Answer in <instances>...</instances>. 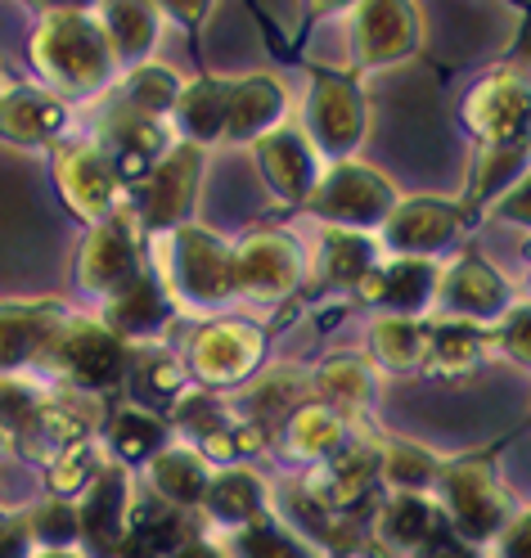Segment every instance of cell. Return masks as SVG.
Instances as JSON below:
<instances>
[{"label":"cell","instance_id":"4dcf8cb0","mask_svg":"<svg viewBox=\"0 0 531 558\" xmlns=\"http://www.w3.org/2000/svg\"><path fill=\"white\" fill-rule=\"evenodd\" d=\"M289 446L306 460H329L342 446V418L329 405H302L289 418Z\"/></svg>","mask_w":531,"mask_h":558},{"label":"cell","instance_id":"d6986e66","mask_svg":"<svg viewBox=\"0 0 531 558\" xmlns=\"http://www.w3.org/2000/svg\"><path fill=\"white\" fill-rule=\"evenodd\" d=\"M414 46V10L410 5H361L357 10V54L361 63L378 68L401 59Z\"/></svg>","mask_w":531,"mask_h":558},{"label":"cell","instance_id":"ab89813d","mask_svg":"<svg viewBox=\"0 0 531 558\" xmlns=\"http://www.w3.org/2000/svg\"><path fill=\"white\" fill-rule=\"evenodd\" d=\"M500 558H531V513L500 532Z\"/></svg>","mask_w":531,"mask_h":558},{"label":"cell","instance_id":"ac0fdd59","mask_svg":"<svg viewBox=\"0 0 531 558\" xmlns=\"http://www.w3.org/2000/svg\"><path fill=\"white\" fill-rule=\"evenodd\" d=\"M383 230L401 253H437L459 230V213L442 198H410V203L393 207V217L383 221Z\"/></svg>","mask_w":531,"mask_h":558},{"label":"cell","instance_id":"5b68a950","mask_svg":"<svg viewBox=\"0 0 531 558\" xmlns=\"http://www.w3.org/2000/svg\"><path fill=\"white\" fill-rule=\"evenodd\" d=\"M50 361L77 383V388H118L122 374H126V352H122V338L99 325V320H68L63 333L55 338V352Z\"/></svg>","mask_w":531,"mask_h":558},{"label":"cell","instance_id":"1f68e13d","mask_svg":"<svg viewBox=\"0 0 531 558\" xmlns=\"http://www.w3.org/2000/svg\"><path fill=\"white\" fill-rule=\"evenodd\" d=\"M162 437H167V428H162V418H154L149 410H122L118 418H113V428H109V441H113V450L122 460H149V456H158L162 450Z\"/></svg>","mask_w":531,"mask_h":558},{"label":"cell","instance_id":"7402d4cb","mask_svg":"<svg viewBox=\"0 0 531 558\" xmlns=\"http://www.w3.org/2000/svg\"><path fill=\"white\" fill-rule=\"evenodd\" d=\"M95 27L104 32V41H109L113 63L140 68V59L149 54V46L158 37V14L149 5H104Z\"/></svg>","mask_w":531,"mask_h":558},{"label":"cell","instance_id":"277c9868","mask_svg":"<svg viewBox=\"0 0 531 558\" xmlns=\"http://www.w3.org/2000/svg\"><path fill=\"white\" fill-rule=\"evenodd\" d=\"M306 207L315 217H329L347 230H357V226H378L393 217V185H387L383 177H374L370 167L361 162H338L334 171H325L321 181L311 185L306 194Z\"/></svg>","mask_w":531,"mask_h":558},{"label":"cell","instance_id":"83f0119b","mask_svg":"<svg viewBox=\"0 0 531 558\" xmlns=\"http://www.w3.org/2000/svg\"><path fill=\"white\" fill-rule=\"evenodd\" d=\"M226 109H230V86L221 82H198L190 90H181L176 99V122L185 126V135L194 140H221L226 135Z\"/></svg>","mask_w":531,"mask_h":558},{"label":"cell","instance_id":"4316f807","mask_svg":"<svg viewBox=\"0 0 531 558\" xmlns=\"http://www.w3.org/2000/svg\"><path fill=\"white\" fill-rule=\"evenodd\" d=\"M113 333H135V338H154L167 325V293L154 284V275L145 270L135 284L113 302Z\"/></svg>","mask_w":531,"mask_h":558},{"label":"cell","instance_id":"9c48e42d","mask_svg":"<svg viewBox=\"0 0 531 558\" xmlns=\"http://www.w3.org/2000/svg\"><path fill=\"white\" fill-rule=\"evenodd\" d=\"M190 361H194V374L203 383H212V388L243 383L248 374L257 369V361H262V329L234 325V320L207 325L194 338V347H190Z\"/></svg>","mask_w":531,"mask_h":558},{"label":"cell","instance_id":"ba28073f","mask_svg":"<svg viewBox=\"0 0 531 558\" xmlns=\"http://www.w3.org/2000/svg\"><path fill=\"white\" fill-rule=\"evenodd\" d=\"M230 257H234V289L257 302L285 298L302 275V257L289 234H248Z\"/></svg>","mask_w":531,"mask_h":558},{"label":"cell","instance_id":"7bdbcfd3","mask_svg":"<svg viewBox=\"0 0 531 558\" xmlns=\"http://www.w3.org/2000/svg\"><path fill=\"white\" fill-rule=\"evenodd\" d=\"M171 558H221V549H212L207 541H194V536H190V541H185L181 549H176Z\"/></svg>","mask_w":531,"mask_h":558},{"label":"cell","instance_id":"836d02e7","mask_svg":"<svg viewBox=\"0 0 531 558\" xmlns=\"http://www.w3.org/2000/svg\"><path fill=\"white\" fill-rule=\"evenodd\" d=\"M378 473H387V482L393 486H401V492H419V486H429L442 469L433 464V456H423V450H414V446H387L383 456H378Z\"/></svg>","mask_w":531,"mask_h":558},{"label":"cell","instance_id":"60d3db41","mask_svg":"<svg viewBox=\"0 0 531 558\" xmlns=\"http://www.w3.org/2000/svg\"><path fill=\"white\" fill-rule=\"evenodd\" d=\"M419 554H423V558H473V549H469L464 541H459V536H450L446 527H442V532H437L429 545H423Z\"/></svg>","mask_w":531,"mask_h":558},{"label":"cell","instance_id":"8d00e7d4","mask_svg":"<svg viewBox=\"0 0 531 558\" xmlns=\"http://www.w3.org/2000/svg\"><path fill=\"white\" fill-rule=\"evenodd\" d=\"M495 342H500L518 365L531 369V306H514L500 320V329H495Z\"/></svg>","mask_w":531,"mask_h":558},{"label":"cell","instance_id":"5bb4252c","mask_svg":"<svg viewBox=\"0 0 531 558\" xmlns=\"http://www.w3.org/2000/svg\"><path fill=\"white\" fill-rule=\"evenodd\" d=\"M140 275L145 270H140V253H135L131 234L118 221L95 226L90 239H86V248H82V284L104 293L109 302H118Z\"/></svg>","mask_w":531,"mask_h":558},{"label":"cell","instance_id":"9a60e30c","mask_svg":"<svg viewBox=\"0 0 531 558\" xmlns=\"http://www.w3.org/2000/svg\"><path fill=\"white\" fill-rule=\"evenodd\" d=\"M63 325H68V316L59 302L0 306V369H14L32 356H50Z\"/></svg>","mask_w":531,"mask_h":558},{"label":"cell","instance_id":"d4e9b609","mask_svg":"<svg viewBox=\"0 0 531 558\" xmlns=\"http://www.w3.org/2000/svg\"><path fill=\"white\" fill-rule=\"evenodd\" d=\"M437 532H442V513L423 496H410V492L393 496L378 513V536L397 549H423Z\"/></svg>","mask_w":531,"mask_h":558},{"label":"cell","instance_id":"d590c367","mask_svg":"<svg viewBox=\"0 0 531 558\" xmlns=\"http://www.w3.org/2000/svg\"><path fill=\"white\" fill-rule=\"evenodd\" d=\"M321 392L325 397H338L342 405H365L370 401V374L357 365V361H334L321 369Z\"/></svg>","mask_w":531,"mask_h":558},{"label":"cell","instance_id":"74e56055","mask_svg":"<svg viewBox=\"0 0 531 558\" xmlns=\"http://www.w3.org/2000/svg\"><path fill=\"white\" fill-rule=\"evenodd\" d=\"M140 374H145V388L154 397H176L181 392V369H176V361H145Z\"/></svg>","mask_w":531,"mask_h":558},{"label":"cell","instance_id":"b9f144b4","mask_svg":"<svg viewBox=\"0 0 531 558\" xmlns=\"http://www.w3.org/2000/svg\"><path fill=\"white\" fill-rule=\"evenodd\" d=\"M27 541L23 527H0V558H27Z\"/></svg>","mask_w":531,"mask_h":558},{"label":"cell","instance_id":"7c38bea8","mask_svg":"<svg viewBox=\"0 0 531 558\" xmlns=\"http://www.w3.org/2000/svg\"><path fill=\"white\" fill-rule=\"evenodd\" d=\"M437 302L446 311V320L473 325V320H495L509 311V284L482 262H459L455 270L442 275Z\"/></svg>","mask_w":531,"mask_h":558},{"label":"cell","instance_id":"e575fe53","mask_svg":"<svg viewBox=\"0 0 531 558\" xmlns=\"http://www.w3.org/2000/svg\"><path fill=\"white\" fill-rule=\"evenodd\" d=\"M234 549H239L243 558H306V554L298 549V541L285 536L279 527H270L266 518L253 522V527H239V532H234Z\"/></svg>","mask_w":531,"mask_h":558},{"label":"cell","instance_id":"44dd1931","mask_svg":"<svg viewBox=\"0 0 531 558\" xmlns=\"http://www.w3.org/2000/svg\"><path fill=\"white\" fill-rule=\"evenodd\" d=\"M68 122V109L46 95V90H14L0 99V131L19 145H41V140H55Z\"/></svg>","mask_w":531,"mask_h":558},{"label":"cell","instance_id":"f1b7e54d","mask_svg":"<svg viewBox=\"0 0 531 558\" xmlns=\"http://www.w3.org/2000/svg\"><path fill=\"white\" fill-rule=\"evenodd\" d=\"M370 342L383 365L393 369H410L423 365V352H429V325L423 320H406V316H383L370 329Z\"/></svg>","mask_w":531,"mask_h":558},{"label":"cell","instance_id":"ffe728a7","mask_svg":"<svg viewBox=\"0 0 531 558\" xmlns=\"http://www.w3.org/2000/svg\"><path fill=\"white\" fill-rule=\"evenodd\" d=\"M203 505L217 522H226V527H253V522L266 518V486L248 469H226L207 482Z\"/></svg>","mask_w":531,"mask_h":558},{"label":"cell","instance_id":"484cf974","mask_svg":"<svg viewBox=\"0 0 531 558\" xmlns=\"http://www.w3.org/2000/svg\"><path fill=\"white\" fill-rule=\"evenodd\" d=\"M486 338L478 325H459V320H437L429 325V352H423V369L433 374H464L482 361Z\"/></svg>","mask_w":531,"mask_h":558},{"label":"cell","instance_id":"30bf717a","mask_svg":"<svg viewBox=\"0 0 531 558\" xmlns=\"http://www.w3.org/2000/svg\"><path fill=\"white\" fill-rule=\"evenodd\" d=\"M59 190L68 198V207L90 221H113L118 203H122V181L113 177V162L99 149H73L59 158Z\"/></svg>","mask_w":531,"mask_h":558},{"label":"cell","instance_id":"4fadbf2b","mask_svg":"<svg viewBox=\"0 0 531 558\" xmlns=\"http://www.w3.org/2000/svg\"><path fill=\"white\" fill-rule=\"evenodd\" d=\"M198 149L194 145H176L167 149L154 171L145 177V221L158 230H171L190 213L194 203V185H198Z\"/></svg>","mask_w":531,"mask_h":558},{"label":"cell","instance_id":"d6a6232c","mask_svg":"<svg viewBox=\"0 0 531 558\" xmlns=\"http://www.w3.org/2000/svg\"><path fill=\"white\" fill-rule=\"evenodd\" d=\"M176 99H181V86H176L171 73L162 68H131V82H126V104L122 109L131 113H145V118H158L162 109H176Z\"/></svg>","mask_w":531,"mask_h":558},{"label":"cell","instance_id":"ee69618b","mask_svg":"<svg viewBox=\"0 0 531 558\" xmlns=\"http://www.w3.org/2000/svg\"><path fill=\"white\" fill-rule=\"evenodd\" d=\"M37 558H73V554H63V549H50V554H37Z\"/></svg>","mask_w":531,"mask_h":558},{"label":"cell","instance_id":"8992f818","mask_svg":"<svg viewBox=\"0 0 531 558\" xmlns=\"http://www.w3.org/2000/svg\"><path fill=\"white\" fill-rule=\"evenodd\" d=\"M464 118L491 149H527V140H531V90L518 77H486L469 95Z\"/></svg>","mask_w":531,"mask_h":558},{"label":"cell","instance_id":"e0dca14e","mask_svg":"<svg viewBox=\"0 0 531 558\" xmlns=\"http://www.w3.org/2000/svg\"><path fill=\"white\" fill-rule=\"evenodd\" d=\"M437 284H442V275L429 262L406 257V262H393L387 270H370L357 289L365 302H383V306H393L397 316L410 320L414 311H423L437 298Z\"/></svg>","mask_w":531,"mask_h":558},{"label":"cell","instance_id":"3957f363","mask_svg":"<svg viewBox=\"0 0 531 558\" xmlns=\"http://www.w3.org/2000/svg\"><path fill=\"white\" fill-rule=\"evenodd\" d=\"M442 482V505L459 541H491L505 532L509 522V496L500 492V482L491 477L486 464H446L437 473Z\"/></svg>","mask_w":531,"mask_h":558},{"label":"cell","instance_id":"f546056e","mask_svg":"<svg viewBox=\"0 0 531 558\" xmlns=\"http://www.w3.org/2000/svg\"><path fill=\"white\" fill-rule=\"evenodd\" d=\"M374 270V243L357 230H329L325 253H321V275L329 284H361Z\"/></svg>","mask_w":531,"mask_h":558},{"label":"cell","instance_id":"f35d334b","mask_svg":"<svg viewBox=\"0 0 531 558\" xmlns=\"http://www.w3.org/2000/svg\"><path fill=\"white\" fill-rule=\"evenodd\" d=\"M495 213L500 217H509V221H522V226H531V167H527V177L495 203Z\"/></svg>","mask_w":531,"mask_h":558},{"label":"cell","instance_id":"cb8c5ba5","mask_svg":"<svg viewBox=\"0 0 531 558\" xmlns=\"http://www.w3.org/2000/svg\"><path fill=\"white\" fill-rule=\"evenodd\" d=\"M285 113V99H279V86L270 77H248L239 86H230V109H226V135L230 140H248L266 126L279 122Z\"/></svg>","mask_w":531,"mask_h":558},{"label":"cell","instance_id":"603a6c76","mask_svg":"<svg viewBox=\"0 0 531 558\" xmlns=\"http://www.w3.org/2000/svg\"><path fill=\"white\" fill-rule=\"evenodd\" d=\"M149 482H154V492L162 500H171L176 509H185V505L203 500L212 473H207L203 456H194V450H185V446H176V450H158V456L149 460Z\"/></svg>","mask_w":531,"mask_h":558},{"label":"cell","instance_id":"52a82bcc","mask_svg":"<svg viewBox=\"0 0 531 558\" xmlns=\"http://www.w3.org/2000/svg\"><path fill=\"white\" fill-rule=\"evenodd\" d=\"M306 122H311V149L347 158L365 135V99L342 77H315L306 99Z\"/></svg>","mask_w":531,"mask_h":558},{"label":"cell","instance_id":"8fae6325","mask_svg":"<svg viewBox=\"0 0 531 558\" xmlns=\"http://www.w3.org/2000/svg\"><path fill=\"white\" fill-rule=\"evenodd\" d=\"M131 522H135V509L126 496L122 469H104L77 509V536H86L95 554H118L131 536Z\"/></svg>","mask_w":531,"mask_h":558},{"label":"cell","instance_id":"6da1fadb","mask_svg":"<svg viewBox=\"0 0 531 558\" xmlns=\"http://www.w3.org/2000/svg\"><path fill=\"white\" fill-rule=\"evenodd\" d=\"M32 59L63 90H95L113 73V50L104 32L68 10H50L32 32Z\"/></svg>","mask_w":531,"mask_h":558},{"label":"cell","instance_id":"7a4b0ae2","mask_svg":"<svg viewBox=\"0 0 531 558\" xmlns=\"http://www.w3.org/2000/svg\"><path fill=\"white\" fill-rule=\"evenodd\" d=\"M167 262V289L171 298H185L190 306H212L234 293V257L203 230H176L162 239Z\"/></svg>","mask_w":531,"mask_h":558},{"label":"cell","instance_id":"2e32d148","mask_svg":"<svg viewBox=\"0 0 531 558\" xmlns=\"http://www.w3.org/2000/svg\"><path fill=\"white\" fill-rule=\"evenodd\" d=\"M262 171H266V181L285 194V198H302L311 194L315 185V149H311V140L302 131H289V126H275L266 131L257 145H253Z\"/></svg>","mask_w":531,"mask_h":558}]
</instances>
